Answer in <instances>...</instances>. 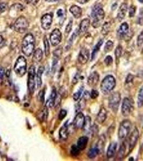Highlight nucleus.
I'll use <instances>...</instances> for the list:
<instances>
[{"instance_id": "f257e3e1", "label": "nucleus", "mask_w": 143, "mask_h": 161, "mask_svg": "<svg viewBox=\"0 0 143 161\" xmlns=\"http://www.w3.org/2000/svg\"><path fill=\"white\" fill-rule=\"evenodd\" d=\"M91 17L93 19L92 26L94 28H98L102 24L105 17V13L103 6L100 3L94 6L92 9Z\"/></svg>"}, {"instance_id": "f03ea898", "label": "nucleus", "mask_w": 143, "mask_h": 161, "mask_svg": "<svg viewBox=\"0 0 143 161\" xmlns=\"http://www.w3.org/2000/svg\"><path fill=\"white\" fill-rule=\"evenodd\" d=\"M35 39L32 34L28 33L25 35L22 43V51L27 57H30L34 52Z\"/></svg>"}, {"instance_id": "7ed1b4c3", "label": "nucleus", "mask_w": 143, "mask_h": 161, "mask_svg": "<svg viewBox=\"0 0 143 161\" xmlns=\"http://www.w3.org/2000/svg\"><path fill=\"white\" fill-rule=\"evenodd\" d=\"M116 84L114 76L108 75L103 79L101 83V91L104 95H108L114 89Z\"/></svg>"}, {"instance_id": "20e7f679", "label": "nucleus", "mask_w": 143, "mask_h": 161, "mask_svg": "<svg viewBox=\"0 0 143 161\" xmlns=\"http://www.w3.org/2000/svg\"><path fill=\"white\" fill-rule=\"evenodd\" d=\"M27 60L23 56H20L15 63V72L20 77H22L27 72Z\"/></svg>"}, {"instance_id": "39448f33", "label": "nucleus", "mask_w": 143, "mask_h": 161, "mask_svg": "<svg viewBox=\"0 0 143 161\" xmlns=\"http://www.w3.org/2000/svg\"><path fill=\"white\" fill-rule=\"evenodd\" d=\"M121 100V94L119 92H114L109 97L108 106L112 112L116 113L119 110Z\"/></svg>"}, {"instance_id": "423d86ee", "label": "nucleus", "mask_w": 143, "mask_h": 161, "mask_svg": "<svg viewBox=\"0 0 143 161\" xmlns=\"http://www.w3.org/2000/svg\"><path fill=\"white\" fill-rule=\"evenodd\" d=\"M132 128V124L130 121L129 120H124L121 122L119 129V139H124L127 138Z\"/></svg>"}, {"instance_id": "0eeeda50", "label": "nucleus", "mask_w": 143, "mask_h": 161, "mask_svg": "<svg viewBox=\"0 0 143 161\" xmlns=\"http://www.w3.org/2000/svg\"><path fill=\"white\" fill-rule=\"evenodd\" d=\"M29 26V22L24 16L19 17L14 24L15 31L20 33H24L27 31Z\"/></svg>"}, {"instance_id": "6e6552de", "label": "nucleus", "mask_w": 143, "mask_h": 161, "mask_svg": "<svg viewBox=\"0 0 143 161\" xmlns=\"http://www.w3.org/2000/svg\"><path fill=\"white\" fill-rule=\"evenodd\" d=\"M133 109V102L128 97H125L123 100L121 111L124 117H128Z\"/></svg>"}, {"instance_id": "1a4fd4ad", "label": "nucleus", "mask_w": 143, "mask_h": 161, "mask_svg": "<svg viewBox=\"0 0 143 161\" xmlns=\"http://www.w3.org/2000/svg\"><path fill=\"white\" fill-rule=\"evenodd\" d=\"M36 70L34 66H31L29 68L28 71V86L30 91L32 93L35 91V85H36Z\"/></svg>"}, {"instance_id": "9d476101", "label": "nucleus", "mask_w": 143, "mask_h": 161, "mask_svg": "<svg viewBox=\"0 0 143 161\" xmlns=\"http://www.w3.org/2000/svg\"><path fill=\"white\" fill-rule=\"evenodd\" d=\"M139 132L137 128H135L132 132L128 140L129 152H131L134 149L139 139Z\"/></svg>"}, {"instance_id": "9b49d317", "label": "nucleus", "mask_w": 143, "mask_h": 161, "mask_svg": "<svg viewBox=\"0 0 143 161\" xmlns=\"http://www.w3.org/2000/svg\"><path fill=\"white\" fill-rule=\"evenodd\" d=\"M53 20V16L51 14H46L41 19V25L44 30H48L51 28Z\"/></svg>"}, {"instance_id": "f8f14e48", "label": "nucleus", "mask_w": 143, "mask_h": 161, "mask_svg": "<svg viewBox=\"0 0 143 161\" xmlns=\"http://www.w3.org/2000/svg\"><path fill=\"white\" fill-rule=\"evenodd\" d=\"M62 39V35L59 29H55L51 32L50 41L53 46H56L59 44Z\"/></svg>"}, {"instance_id": "ddd939ff", "label": "nucleus", "mask_w": 143, "mask_h": 161, "mask_svg": "<svg viewBox=\"0 0 143 161\" xmlns=\"http://www.w3.org/2000/svg\"><path fill=\"white\" fill-rule=\"evenodd\" d=\"M89 51L85 47L82 48L78 56V61L81 65H84L88 62L89 58Z\"/></svg>"}, {"instance_id": "4468645a", "label": "nucleus", "mask_w": 143, "mask_h": 161, "mask_svg": "<svg viewBox=\"0 0 143 161\" xmlns=\"http://www.w3.org/2000/svg\"><path fill=\"white\" fill-rule=\"evenodd\" d=\"M100 79V75L96 71L90 74L87 79V83L90 87H94L98 84Z\"/></svg>"}, {"instance_id": "2eb2a0df", "label": "nucleus", "mask_w": 143, "mask_h": 161, "mask_svg": "<svg viewBox=\"0 0 143 161\" xmlns=\"http://www.w3.org/2000/svg\"><path fill=\"white\" fill-rule=\"evenodd\" d=\"M85 117L82 112H79L74 119L73 125L76 129H82L84 126Z\"/></svg>"}, {"instance_id": "dca6fc26", "label": "nucleus", "mask_w": 143, "mask_h": 161, "mask_svg": "<svg viewBox=\"0 0 143 161\" xmlns=\"http://www.w3.org/2000/svg\"><path fill=\"white\" fill-rule=\"evenodd\" d=\"M129 27L127 23H123L119 27L118 34L119 38L121 39H125L128 35L129 34Z\"/></svg>"}, {"instance_id": "f3484780", "label": "nucleus", "mask_w": 143, "mask_h": 161, "mask_svg": "<svg viewBox=\"0 0 143 161\" xmlns=\"http://www.w3.org/2000/svg\"><path fill=\"white\" fill-rule=\"evenodd\" d=\"M117 148V143L112 142L109 146L108 150L106 151V156L108 159H111L114 156L116 153Z\"/></svg>"}, {"instance_id": "a211bd4d", "label": "nucleus", "mask_w": 143, "mask_h": 161, "mask_svg": "<svg viewBox=\"0 0 143 161\" xmlns=\"http://www.w3.org/2000/svg\"><path fill=\"white\" fill-rule=\"evenodd\" d=\"M57 97V94L56 89L53 88L49 98L47 100V102H46V106L49 108L53 107L55 105Z\"/></svg>"}, {"instance_id": "6ab92c4d", "label": "nucleus", "mask_w": 143, "mask_h": 161, "mask_svg": "<svg viewBox=\"0 0 143 161\" xmlns=\"http://www.w3.org/2000/svg\"><path fill=\"white\" fill-rule=\"evenodd\" d=\"M107 117V111L106 109L104 107H102L98 112L97 117H96V121L98 124H102L106 120Z\"/></svg>"}, {"instance_id": "aec40b11", "label": "nucleus", "mask_w": 143, "mask_h": 161, "mask_svg": "<svg viewBox=\"0 0 143 161\" xmlns=\"http://www.w3.org/2000/svg\"><path fill=\"white\" fill-rule=\"evenodd\" d=\"M128 10V4L126 3H123L121 4L119 8V12L117 14V19L119 21L122 20L124 19Z\"/></svg>"}, {"instance_id": "412c9836", "label": "nucleus", "mask_w": 143, "mask_h": 161, "mask_svg": "<svg viewBox=\"0 0 143 161\" xmlns=\"http://www.w3.org/2000/svg\"><path fill=\"white\" fill-rule=\"evenodd\" d=\"M70 11L76 19H79L82 16V10L80 6L76 5H73L71 6Z\"/></svg>"}, {"instance_id": "4be33fe9", "label": "nucleus", "mask_w": 143, "mask_h": 161, "mask_svg": "<svg viewBox=\"0 0 143 161\" xmlns=\"http://www.w3.org/2000/svg\"><path fill=\"white\" fill-rule=\"evenodd\" d=\"M88 140L89 139L87 137L84 136V137H80V138L78 139L77 142V146L78 148L81 150H84L88 145Z\"/></svg>"}, {"instance_id": "5701e85b", "label": "nucleus", "mask_w": 143, "mask_h": 161, "mask_svg": "<svg viewBox=\"0 0 143 161\" xmlns=\"http://www.w3.org/2000/svg\"><path fill=\"white\" fill-rule=\"evenodd\" d=\"M90 26V20L88 19H85L82 20L79 27V33L86 32L88 30Z\"/></svg>"}, {"instance_id": "b1692460", "label": "nucleus", "mask_w": 143, "mask_h": 161, "mask_svg": "<svg viewBox=\"0 0 143 161\" xmlns=\"http://www.w3.org/2000/svg\"><path fill=\"white\" fill-rule=\"evenodd\" d=\"M67 122H66L63 126L61 127L59 131V136L61 139L63 140H65L67 139L69 135L68 132V127Z\"/></svg>"}, {"instance_id": "393cba45", "label": "nucleus", "mask_w": 143, "mask_h": 161, "mask_svg": "<svg viewBox=\"0 0 143 161\" xmlns=\"http://www.w3.org/2000/svg\"><path fill=\"white\" fill-rule=\"evenodd\" d=\"M44 71V67L43 66H40L38 71H37V74L36 76V82H37V87L38 88H40L41 84H42V80H41V76Z\"/></svg>"}, {"instance_id": "a878e982", "label": "nucleus", "mask_w": 143, "mask_h": 161, "mask_svg": "<svg viewBox=\"0 0 143 161\" xmlns=\"http://www.w3.org/2000/svg\"><path fill=\"white\" fill-rule=\"evenodd\" d=\"M103 43V40L101 39L100 40L98 41V43L96 44V45L94 46V49H93L92 53V56H91V60L92 61L94 60L95 58L96 57V55L98 52V51L100 49L101 47L102 46V44Z\"/></svg>"}, {"instance_id": "bb28decb", "label": "nucleus", "mask_w": 143, "mask_h": 161, "mask_svg": "<svg viewBox=\"0 0 143 161\" xmlns=\"http://www.w3.org/2000/svg\"><path fill=\"white\" fill-rule=\"evenodd\" d=\"M92 121L89 116H87L85 117V121L84 122V126L82 129L86 133H89L92 129Z\"/></svg>"}, {"instance_id": "cd10ccee", "label": "nucleus", "mask_w": 143, "mask_h": 161, "mask_svg": "<svg viewBox=\"0 0 143 161\" xmlns=\"http://www.w3.org/2000/svg\"><path fill=\"white\" fill-rule=\"evenodd\" d=\"M43 52L41 49H37L36 51L33 52V60L36 62H39L41 61L43 59Z\"/></svg>"}, {"instance_id": "c85d7f7f", "label": "nucleus", "mask_w": 143, "mask_h": 161, "mask_svg": "<svg viewBox=\"0 0 143 161\" xmlns=\"http://www.w3.org/2000/svg\"><path fill=\"white\" fill-rule=\"evenodd\" d=\"M101 153L100 149H98V147L97 146L91 148L88 152V157L90 159H94L98 156V155Z\"/></svg>"}, {"instance_id": "c756f323", "label": "nucleus", "mask_w": 143, "mask_h": 161, "mask_svg": "<svg viewBox=\"0 0 143 161\" xmlns=\"http://www.w3.org/2000/svg\"><path fill=\"white\" fill-rule=\"evenodd\" d=\"M137 105L138 108H141L143 105V86L140 88L137 96Z\"/></svg>"}, {"instance_id": "7c9ffc66", "label": "nucleus", "mask_w": 143, "mask_h": 161, "mask_svg": "<svg viewBox=\"0 0 143 161\" xmlns=\"http://www.w3.org/2000/svg\"><path fill=\"white\" fill-rule=\"evenodd\" d=\"M111 29V23L110 22H106L102 27L101 33L103 36H106L108 34Z\"/></svg>"}, {"instance_id": "2f4dec72", "label": "nucleus", "mask_w": 143, "mask_h": 161, "mask_svg": "<svg viewBox=\"0 0 143 161\" xmlns=\"http://www.w3.org/2000/svg\"><path fill=\"white\" fill-rule=\"evenodd\" d=\"M43 41H44V45L45 55H46V57H49V55L50 54V47L49 42L46 36H44Z\"/></svg>"}, {"instance_id": "473e14b6", "label": "nucleus", "mask_w": 143, "mask_h": 161, "mask_svg": "<svg viewBox=\"0 0 143 161\" xmlns=\"http://www.w3.org/2000/svg\"><path fill=\"white\" fill-rule=\"evenodd\" d=\"M122 46L121 45H119L116 49H115V58H116V60L117 62V61H119V60L120 59V57L122 56Z\"/></svg>"}, {"instance_id": "72a5a7b5", "label": "nucleus", "mask_w": 143, "mask_h": 161, "mask_svg": "<svg viewBox=\"0 0 143 161\" xmlns=\"http://www.w3.org/2000/svg\"><path fill=\"white\" fill-rule=\"evenodd\" d=\"M47 116H48V109H47V107H45L40 113L39 118L41 121H46Z\"/></svg>"}, {"instance_id": "f704fd0d", "label": "nucleus", "mask_w": 143, "mask_h": 161, "mask_svg": "<svg viewBox=\"0 0 143 161\" xmlns=\"http://www.w3.org/2000/svg\"><path fill=\"white\" fill-rule=\"evenodd\" d=\"M114 47V43L111 40H108L104 46V51L106 53H109L112 51Z\"/></svg>"}, {"instance_id": "c9c22d12", "label": "nucleus", "mask_w": 143, "mask_h": 161, "mask_svg": "<svg viewBox=\"0 0 143 161\" xmlns=\"http://www.w3.org/2000/svg\"><path fill=\"white\" fill-rule=\"evenodd\" d=\"M62 53H63V48L61 46L58 47L53 52V57L59 60L62 55Z\"/></svg>"}, {"instance_id": "e433bc0d", "label": "nucleus", "mask_w": 143, "mask_h": 161, "mask_svg": "<svg viewBox=\"0 0 143 161\" xmlns=\"http://www.w3.org/2000/svg\"><path fill=\"white\" fill-rule=\"evenodd\" d=\"M125 150H126V145L124 142H123L119 150V157L120 159H122L124 157Z\"/></svg>"}, {"instance_id": "4c0bfd02", "label": "nucleus", "mask_w": 143, "mask_h": 161, "mask_svg": "<svg viewBox=\"0 0 143 161\" xmlns=\"http://www.w3.org/2000/svg\"><path fill=\"white\" fill-rule=\"evenodd\" d=\"M80 151H81V150L78 148L77 146L73 145L72 146L71 149V154L72 156H77L80 154Z\"/></svg>"}, {"instance_id": "58836bf2", "label": "nucleus", "mask_w": 143, "mask_h": 161, "mask_svg": "<svg viewBox=\"0 0 143 161\" xmlns=\"http://www.w3.org/2000/svg\"><path fill=\"white\" fill-rule=\"evenodd\" d=\"M105 137H104L103 135L101 136L100 138V139H99V140L98 141V142L97 143L96 146L98 147V149H100V151H103V148L104 147V142H105Z\"/></svg>"}, {"instance_id": "ea45409f", "label": "nucleus", "mask_w": 143, "mask_h": 161, "mask_svg": "<svg viewBox=\"0 0 143 161\" xmlns=\"http://www.w3.org/2000/svg\"><path fill=\"white\" fill-rule=\"evenodd\" d=\"M83 90H84V87H81V88L78 90V91L76 92L75 94L73 95V99L74 100H79V99L81 97L82 92H83Z\"/></svg>"}, {"instance_id": "a19ab883", "label": "nucleus", "mask_w": 143, "mask_h": 161, "mask_svg": "<svg viewBox=\"0 0 143 161\" xmlns=\"http://www.w3.org/2000/svg\"><path fill=\"white\" fill-rule=\"evenodd\" d=\"M143 45V30L140 33V34L138 35L137 37V45L138 47H141Z\"/></svg>"}, {"instance_id": "79ce46f5", "label": "nucleus", "mask_w": 143, "mask_h": 161, "mask_svg": "<svg viewBox=\"0 0 143 161\" xmlns=\"http://www.w3.org/2000/svg\"><path fill=\"white\" fill-rule=\"evenodd\" d=\"M104 62L106 66H110L113 62V59L110 55H108L104 59Z\"/></svg>"}, {"instance_id": "37998d69", "label": "nucleus", "mask_w": 143, "mask_h": 161, "mask_svg": "<svg viewBox=\"0 0 143 161\" xmlns=\"http://www.w3.org/2000/svg\"><path fill=\"white\" fill-rule=\"evenodd\" d=\"M99 96V92L98 91L95 89H93L92 91L90 92V98H92V100H95L96 98L98 97Z\"/></svg>"}, {"instance_id": "c03bdc74", "label": "nucleus", "mask_w": 143, "mask_h": 161, "mask_svg": "<svg viewBox=\"0 0 143 161\" xmlns=\"http://www.w3.org/2000/svg\"><path fill=\"white\" fill-rule=\"evenodd\" d=\"M23 8H24V7H23L22 5L19 4V3L15 4L14 5H13L12 6V8H11L12 9L15 10V11H22L23 9Z\"/></svg>"}, {"instance_id": "a18cd8bd", "label": "nucleus", "mask_w": 143, "mask_h": 161, "mask_svg": "<svg viewBox=\"0 0 143 161\" xmlns=\"http://www.w3.org/2000/svg\"><path fill=\"white\" fill-rule=\"evenodd\" d=\"M66 116H67V111L63 109L61 110L60 111L59 114V117H58L60 121H62L65 118Z\"/></svg>"}, {"instance_id": "49530a36", "label": "nucleus", "mask_w": 143, "mask_h": 161, "mask_svg": "<svg viewBox=\"0 0 143 161\" xmlns=\"http://www.w3.org/2000/svg\"><path fill=\"white\" fill-rule=\"evenodd\" d=\"M8 8V5L6 3H0V15L2 14L3 12L6 11Z\"/></svg>"}, {"instance_id": "de8ad7c7", "label": "nucleus", "mask_w": 143, "mask_h": 161, "mask_svg": "<svg viewBox=\"0 0 143 161\" xmlns=\"http://www.w3.org/2000/svg\"><path fill=\"white\" fill-rule=\"evenodd\" d=\"M136 10V8L134 6L132 5L130 7V8H129V17H133L135 16Z\"/></svg>"}, {"instance_id": "09e8293b", "label": "nucleus", "mask_w": 143, "mask_h": 161, "mask_svg": "<svg viewBox=\"0 0 143 161\" xmlns=\"http://www.w3.org/2000/svg\"><path fill=\"white\" fill-rule=\"evenodd\" d=\"M72 25H73V21H72V20H71L66 27V33L68 34L71 31L72 29Z\"/></svg>"}, {"instance_id": "8fccbe9b", "label": "nucleus", "mask_w": 143, "mask_h": 161, "mask_svg": "<svg viewBox=\"0 0 143 161\" xmlns=\"http://www.w3.org/2000/svg\"><path fill=\"white\" fill-rule=\"evenodd\" d=\"M137 23L140 25H143V10L141 11L137 19Z\"/></svg>"}, {"instance_id": "3c124183", "label": "nucleus", "mask_w": 143, "mask_h": 161, "mask_svg": "<svg viewBox=\"0 0 143 161\" xmlns=\"http://www.w3.org/2000/svg\"><path fill=\"white\" fill-rule=\"evenodd\" d=\"M133 78H134V75H133L132 74H129V75L127 76V78H126L125 83L127 84L131 83L132 82Z\"/></svg>"}, {"instance_id": "603ef678", "label": "nucleus", "mask_w": 143, "mask_h": 161, "mask_svg": "<svg viewBox=\"0 0 143 161\" xmlns=\"http://www.w3.org/2000/svg\"><path fill=\"white\" fill-rule=\"evenodd\" d=\"M39 0H25V2L28 4H31L33 6H35L38 3Z\"/></svg>"}, {"instance_id": "864d4df0", "label": "nucleus", "mask_w": 143, "mask_h": 161, "mask_svg": "<svg viewBox=\"0 0 143 161\" xmlns=\"http://www.w3.org/2000/svg\"><path fill=\"white\" fill-rule=\"evenodd\" d=\"M38 96H39V100L41 102H44V91L41 90V91L39 92Z\"/></svg>"}, {"instance_id": "5fc2aeb1", "label": "nucleus", "mask_w": 143, "mask_h": 161, "mask_svg": "<svg viewBox=\"0 0 143 161\" xmlns=\"http://www.w3.org/2000/svg\"><path fill=\"white\" fill-rule=\"evenodd\" d=\"M57 14L58 16L59 17H62L63 15V10H62V9H59V10H58L57 12Z\"/></svg>"}, {"instance_id": "6e6d98bb", "label": "nucleus", "mask_w": 143, "mask_h": 161, "mask_svg": "<svg viewBox=\"0 0 143 161\" xmlns=\"http://www.w3.org/2000/svg\"><path fill=\"white\" fill-rule=\"evenodd\" d=\"M4 75V70L2 67H0V79L3 77Z\"/></svg>"}, {"instance_id": "4d7b16f0", "label": "nucleus", "mask_w": 143, "mask_h": 161, "mask_svg": "<svg viewBox=\"0 0 143 161\" xmlns=\"http://www.w3.org/2000/svg\"><path fill=\"white\" fill-rule=\"evenodd\" d=\"M89 0H77L78 2H79L80 4H84L86 3L89 1Z\"/></svg>"}, {"instance_id": "13d9d810", "label": "nucleus", "mask_w": 143, "mask_h": 161, "mask_svg": "<svg viewBox=\"0 0 143 161\" xmlns=\"http://www.w3.org/2000/svg\"><path fill=\"white\" fill-rule=\"evenodd\" d=\"M3 41H4V39H3V38L2 37L1 35H0V45H1L2 43H3Z\"/></svg>"}, {"instance_id": "bf43d9fd", "label": "nucleus", "mask_w": 143, "mask_h": 161, "mask_svg": "<svg viewBox=\"0 0 143 161\" xmlns=\"http://www.w3.org/2000/svg\"><path fill=\"white\" fill-rule=\"evenodd\" d=\"M45 1L48 2H55L59 1L60 0H45Z\"/></svg>"}, {"instance_id": "052dcab7", "label": "nucleus", "mask_w": 143, "mask_h": 161, "mask_svg": "<svg viewBox=\"0 0 143 161\" xmlns=\"http://www.w3.org/2000/svg\"><path fill=\"white\" fill-rule=\"evenodd\" d=\"M117 6V3H114V4H113L112 6H111L112 10H115V9L116 8Z\"/></svg>"}, {"instance_id": "680f3d73", "label": "nucleus", "mask_w": 143, "mask_h": 161, "mask_svg": "<svg viewBox=\"0 0 143 161\" xmlns=\"http://www.w3.org/2000/svg\"><path fill=\"white\" fill-rule=\"evenodd\" d=\"M133 159L132 157H131V158H130L129 159V161H133L134 159Z\"/></svg>"}, {"instance_id": "e2e57ef3", "label": "nucleus", "mask_w": 143, "mask_h": 161, "mask_svg": "<svg viewBox=\"0 0 143 161\" xmlns=\"http://www.w3.org/2000/svg\"><path fill=\"white\" fill-rule=\"evenodd\" d=\"M139 2H141V3H143V0H138Z\"/></svg>"}, {"instance_id": "0e129e2a", "label": "nucleus", "mask_w": 143, "mask_h": 161, "mask_svg": "<svg viewBox=\"0 0 143 161\" xmlns=\"http://www.w3.org/2000/svg\"><path fill=\"white\" fill-rule=\"evenodd\" d=\"M141 54H143V49H142V51H141Z\"/></svg>"}, {"instance_id": "69168bd1", "label": "nucleus", "mask_w": 143, "mask_h": 161, "mask_svg": "<svg viewBox=\"0 0 143 161\" xmlns=\"http://www.w3.org/2000/svg\"><path fill=\"white\" fill-rule=\"evenodd\" d=\"M0 1H1V0H0Z\"/></svg>"}]
</instances>
